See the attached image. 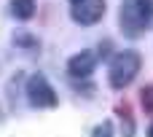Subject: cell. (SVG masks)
<instances>
[{"label": "cell", "instance_id": "cell-1", "mask_svg": "<svg viewBox=\"0 0 153 137\" xmlns=\"http://www.w3.org/2000/svg\"><path fill=\"white\" fill-rule=\"evenodd\" d=\"M153 19V0H126L121 5V27L129 38H137Z\"/></svg>", "mask_w": 153, "mask_h": 137}, {"label": "cell", "instance_id": "cell-2", "mask_svg": "<svg viewBox=\"0 0 153 137\" xmlns=\"http://www.w3.org/2000/svg\"><path fill=\"white\" fill-rule=\"evenodd\" d=\"M140 65H143V59H140L137 51H118L116 59L110 62V73H108L110 86H113V89L129 86V83L134 81V75L140 73Z\"/></svg>", "mask_w": 153, "mask_h": 137}, {"label": "cell", "instance_id": "cell-3", "mask_svg": "<svg viewBox=\"0 0 153 137\" xmlns=\"http://www.w3.org/2000/svg\"><path fill=\"white\" fill-rule=\"evenodd\" d=\"M27 97H30V102H32L35 108H56V102H59L56 92L51 89V83H48L46 75H40V73L27 81Z\"/></svg>", "mask_w": 153, "mask_h": 137}, {"label": "cell", "instance_id": "cell-4", "mask_svg": "<svg viewBox=\"0 0 153 137\" xmlns=\"http://www.w3.org/2000/svg\"><path fill=\"white\" fill-rule=\"evenodd\" d=\"M105 16V0H81L73 5V19L78 24H97Z\"/></svg>", "mask_w": 153, "mask_h": 137}, {"label": "cell", "instance_id": "cell-5", "mask_svg": "<svg viewBox=\"0 0 153 137\" xmlns=\"http://www.w3.org/2000/svg\"><path fill=\"white\" fill-rule=\"evenodd\" d=\"M94 67H97V54L94 51H81V54H75L70 62H67V73L73 75V78H86V75H91L94 73Z\"/></svg>", "mask_w": 153, "mask_h": 137}, {"label": "cell", "instance_id": "cell-6", "mask_svg": "<svg viewBox=\"0 0 153 137\" xmlns=\"http://www.w3.org/2000/svg\"><path fill=\"white\" fill-rule=\"evenodd\" d=\"M11 13L22 22L35 16V0H11Z\"/></svg>", "mask_w": 153, "mask_h": 137}, {"label": "cell", "instance_id": "cell-7", "mask_svg": "<svg viewBox=\"0 0 153 137\" xmlns=\"http://www.w3.org/2000/svg\"><path fill=\"white\" fill-rule=\"evenodd\" d=\"M91 137H113V124H110V121H102V124L94 129Z\"/></svg>", "mask_w": 153, "mask_h": 137}, {"label": "cell", "instance_id": "cell-8", "mask_svg": "<svg viewBox=\"0 0 153 137\" xmlns=\"http://www.w3.org/2000/svg\"><path fill=\"white\" fill-rule=\"evenodd\" d=\"M148 137H153V124H151V129H148Z\"/></svg>", "mask_w": 153, "mask_h": 137}, {"label": "cell", "instance_id": "cell-9", "mask_svg": "<svg viewBox=\"0 0 153 137\" xmlns=\"http://www.w3.org/2000/svg\"><path fill=\"white\" fill-rule=\"evenodd\" d=\"M75 3H81V0H73V5H75Z\"/></svg>", "mask_w": 153, "mask_h": 137}]
</instances>
